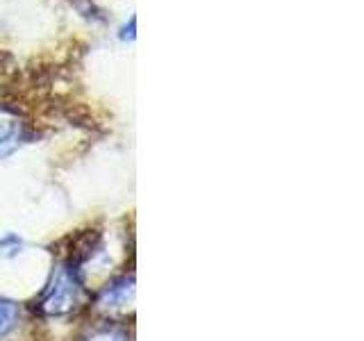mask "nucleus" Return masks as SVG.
<instances>
[{
    "mask_svg": "<svg viewBox=\"0 0 364 341\" xmlns=\"http://www.w3.org/2000/svg\"><path fill=\"white\" fill-rule=\"evenodd\" d=\"M80 301V282L71 269H60L53 278V284L43 293L41 310L46 314H66L71 312Z\"/></svg>",
    "mask_w": 364,
    "mask_h": 341,
    "instance_id": "f257e3e1",
    "label": "nucleus"
},
{
    "mask_svg": "<svg viewBox=\"0 0 364 341\" xmlns=\"http://www.w3.org/2000/svg\"><path fill=\"white\" fill-rule=\"evenodd\" d=\"M21 139V123L14 114L0 109V155L9 153Z\"/></svg>",
    "mask_w": 364,
    "mask_h": 341,
    "instance_id": "f03ea898",
    "label": "nucleus"
},
{
    "mask_svg": "<svg viewBox=\"0 0 364 341\" xmlns=\"http://www.w3.org/2000/svg\"><path fill=\"white\" fill-rule=\"evenodd\" d=\"M16 318H18L16 305H11V303H7V301H0V337L7 335L9 330L14 328Z\"/></svg>",
    "mask_w": 364,
    "mask_h": 341,
    "instance_id": "7ed1b4c3",
    "label": "nucleus"
},
{
    "mask_svg": "<svg viewBox=\"0 0 364 341\" xmlns=\"http://www.w3.org/2000/svg\"><path fill=\"white\" fill-rule=\"evenodd\" d=\"M89 341H128V339H125V335L119 332L117 328H102V330H96V332L89 337Z\"/></svg>",
    "mask_w": 364,
    "mask_h": 341,
    "instance_id": "20e7f679",
    "label": "nucleus"
},
{
    "mask_svg": "<svg viewBox=\"0 0 364 341\" xmlns=\"http://www.w3.org/2000/svg\"><path fill=\"white\" fill-rule=\"evenodd\" d=\"M134 26H136V16H130V26H123L121 28V39L125 41H134Z\"/></svg>",
    "mask_w": 364,
    "mask_h": 341,
    "instance_id": "39448f33",
    "label": "nucleus"
}]
</instances>
